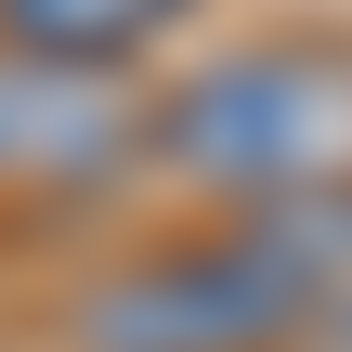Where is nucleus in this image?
Returning <instances> with one entry per match:
<instances>
[{
    "mask_svg": "<svg viewBox=\"0 0 352 352\" xmlns=\"http://www.w3.org/2000/svg\"><path fill=\"white\" fill-rule=\"evenodd\" d=\"M196 0H0V52H39V65H118L144 52L157 26H183Z\"/></svg>",
    "mask_w": 352,
    "mask_h": 352,
    "instance_id": "nucleus-4",
    "label": "nucleus"
},
{
    "mask_svg": "<svg viewBox=\"0 0 352 352\" xmlns=\"http://www.w3.org/2000/svg\"><path fill=\"white\" fill-rule=\"evenodd\" d=\"M144 157L183 170L196 196H235V209L340 196L352 183V39L209 52V65L144 118Z\"/></svg>",
    "mask_w": 352,
    "mask_h": 352,
    "instance_id": "nucleus-2",
    "label": "nucleus"
},
{
    "mask_svg": "<svg viewBox=\"0 0 352 352\" xmlns=\"http://www.w3.org/2000/svg\"><path fill=\"white\" fill-rule=\"evenodd\" d=\"M352 314V183L157 248L78 300V352H300Z\"/></svg>",
    "mask_w": 352,
    "mask_h": 352,
    "instance_id": "nucleus-1",
    "label": "nucleus"
},
{
    "mask_svg": "<svg viewBox=\"0 0 352 352\" xmlns=\"http://www.w3.org/2000/svg\"><path fill=\"white\" fill-rule=\"evenodd\" d=\"M314 352H352V314H340V327H327V340H314Z\"/></svg>",
    "mask_w": 352,
    "mask_h": 352,
    "instance_id": "nucleus-5",
    "label": "nucleus"
},
{
    "mask_svg": "<svg viewBox=\"0 0 352 352\" xmlns=\"http://www.w3.org/2000/svg\"><path fill=\"white\" fill-rule=\"evenodd\" d=\"M131 104L104 65H39V52H0V183H91L131 157Z\"/></svg>",
    "mask_w": 352,
    "mask_h": 352,
    "instance_id": "nucleus-3",
    "label": "nucleus"
}]
</instances>
